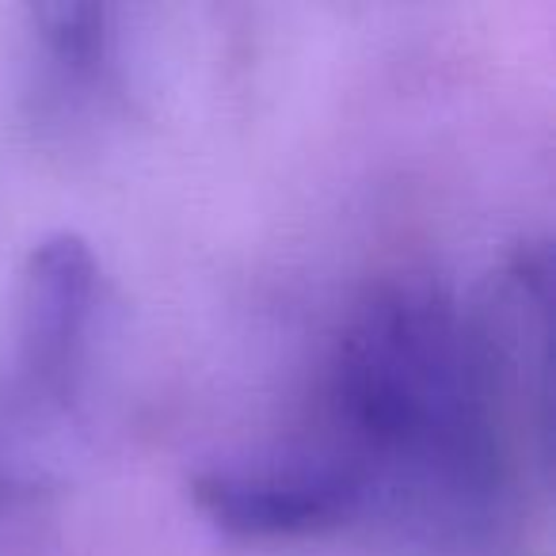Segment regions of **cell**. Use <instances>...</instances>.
Returning <instances> with one entry per match:
<instances>
[{
	"mask_svg": "<svg viewBox=\"0 0 556 556\" xmlns=\"http://www.w3.org/2000/svg\"><path fill=\"white\" fill-rule=\"evenodd\" d=\"M96 294L92 248L73 232H54L27 255L24 270V366L39 386H62L77 363Z\"/></svg>",
	"mask_w": 556,
	"mask_h": 556,
	"instance_id": "3",
	"label": "cell"
},
{
	"mask_svg": "<svg viewBox=\"0 0 556 556\" xmlns=\"http://www.w3.org/2000/svg\"><path fill=\"white\" fill-rule=\"evenodd\" d=\"M194 507L229 538H313L363 507V477L351 465L290 462L263 469H217L194 480Z\"/></svg>",
	"mask_w": 556,
	"mask_h": 556,
	"instance_id": "2",
	"label": "cell"
},
{
	"mask_svg": "<svg viewBox=\"0 0 556 556\" xmlns=\"http://www.w3.org/2000/svg\"><path fill=\"white\" fill-rule=\"evenodd\" d=\"M457 351L450 309L431 287H378L343 332L332 363L340 427L378 450L427 439L457 412Z\"/></svg>",
	"mask_w": 556,
	"mask_h": 556,
	"instance_id": "1",
	"label": "cell"
}]
</instances>
